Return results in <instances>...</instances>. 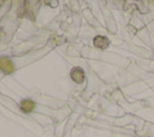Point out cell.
Masks as SVG:
<instances>
[{
    "instance_id": "cell-2",
    "label": "cell",
    "mask_w": 154,
    "mask_h": 137,
    "mask_svg": "<svg viewBox=\"0 0 154 137\" xmlns=\"http://www.w3.org/2000/svg\"><path fill=\"white\" fill-rule=\"evenodd\" d=\"M94 46L99 49H106L109 46V40L106 36H95L94 38Z\"/></svg>"
},
{
    "instance_id": "cell-3",
    "label": "cell",
    "mask_w": 154,
    "mask_h": 137,
    "mask_svg": "<svg viewBox=\"0 0 154 137\" xmlns=\"http://www.w3.org/2000/svg\"><path fill=\"white\" fill-rule=\"evenodd\" d=\"M34 108H35V103L31 100H23L20 102V109L25 113H30Z\"/></svg>"
},
{
    "instance_id": "cell-1",
    "label": "cell",
    "mask_w": 154,
    "mask_h": 137,
    "mask_svg": "<svg viewBox=\"0 0 154 137\" xmlns=\"http://www.w3.org/2000/svg\"><path fill=\"white\" fill-rule=\"evenodd\" d=\"M70 76L72 78V81H75L76 83H82L84 81V71L81 67H75L71 70Z\"/></svg>"
}]
</instances>
